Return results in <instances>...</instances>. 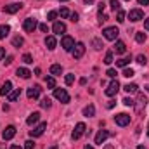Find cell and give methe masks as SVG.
Listing matches in <instances>:
<instances>
[{"label":"cell","instance_id":"6da1fadb","mask_svg":"<svg viewBox=\"0 0 149 149\" xmlns=\"http://www.w3.org/2000/svg\"><path fill=\"white\" fill-rule=\"evenodd\" d=\"M54 97L57 101H61L63 104H68L70 102V94L66 92V88H54Z\"/></svg>","mask_w":149,"mask_h":149},{"label":"cell","instance_id":"7a4b0ae2","mask_svg":"<svg viewBox=\"0 0 149 149\" xmlns=\"http://www.w3.org/2000/svg\"><path fill=\"white\" fill-rule=\"evenodd\" d=\"M102 35L106 40H116L118 35H120V30L116 28V26H109V28H104V31H102Z\"/></svg>","mask_w":149,"mask_h":149},{"label":"cell","instance_id":"3957f363","mask_svg":"<svg viewBox=\"0 0 149 149\" xmlns=\"http://www.w3.org/2000/svg\"><path fill=\"white\" fill-rule=\"evenodd\" d=\"M87 132V127H85V123H76V127H74V130H73V134H71V137H73V141H78L83 134Z\"/></svg>","mask_w":149,"mask_h":149},{"label":"cell","instance_id":"277c9868","mask_svg":"<svg viewBox=\"0 0 149 149\" xmlns=\"http://www.w3.org/2000/svg\"><path fill=\"white\" fill-rule=\"evenodd\" d=\"M146 104H148V97H146L144 94H139V95H137V104H134V106H135V111L141 114L142 109L146 108Z\"/></svg>","mask_w":149,"mask_h":149},{"label":"cell","instance_id":"5b68a950","mask_svg":"<svg viewBox=\"0 0 149 149\" xmlns=\"http://www.w3.org/2000/svg\"><path fill=\"white\" fill-rule=\"evenodd\" d=\"M114 121H116V125H120V127H127V125L130 123V116H128L127 113H120V114L114 116Z\"/></svg>","mask_w":149,"mask_h":149},{"label":"cell","instance_id":"8992f818","mask_svg":"<svg viewBox=\"0 0 149 149\" xmlns=\"http://www.w3.org/2000/svg\"><path fill=\"white\" fill-rule=\"evenodd\" d=\"M37 26H38V23H37V19H33V17H28V19H24V23H23V28H24V31H28V33L35 31Z\"/></svg>","mask_w":149,"mask_h":149},{"label":"cell","instance_id":"52a82bcc","mask_svg":"<svg viewBox=\"0 0 149 149\" xmlns=\"http://www.w3.org/2000/svg\"><path fill=\"white\" fill-rule=\"evenodd\" d=\"M61 47H63L64 50H68V52H70V50H73L74 40L71 37H68V35H66V37H63V40H61Z\"/></svg>","mask_w":149,"mask_h":149},{"label":"cell","instance_id":"ba28073f","mask_svg":"<svg viewBox=\"0 0 149 149\" xmlns=\"http://www.w3.org/2000/svg\"><path fill=\"white\" fill-rule=\"evenodd\" d=\"M118 90H120V83H118V80H113L111 83L108 85V88H106V95L113 97V95H116Z\"/></svg>","mask_w":149,"mask_h":149},{"label":"cell","instance_id":"9c48e42d","mask_svg":"<svg viewBox=\"0 0 149 149\" xmlns=\"http://www.w3.org/2000/svg\"><path fill=\"white\" fill-rule=\"evenodd\" d=\"M142 17H144V12H142L141 9H132V10L128 12V19L134 21V23H135V21H141Z\"/></svg>","mask_w":149,"mask_h":149},{"label":"cell","instance_id":"30bf717a","mask_svg":"<svg viewBox=\"0 0 149 149\" xmlns=\"http://www.w3.org/2000/svg\"><path fill=\"white\" fill-rule=\"evenodd\" d=\"M40 92H42L40 85H33V87H30V88H28L26 95H28V99H38V97H40Z\"/></svg>","mask_w":149,"mask_h":149},{"label":"cell","instance_id":"8fae6325","mask_svg":"<svg viewBox=\"0 0 149 149\" xmlns=\"http://www.w3.org/2000/svg\"><path fill=\"white\" fill-rule=\"evenodd\" d=\"M16 135V127H12V125H9L3 132H2V137H3V141H10L12 137Z\"/></svg>","mask_w":149,"mask_h":149},{"label":"cell","instance_id":"7c38bea8","mask_svg":"<svg viewBox=\"0 0 149 149\" xmlns=\"http://www.w3.org/2000/svg\"><path fill=\"white\" fill-rule=\"evenodd\" d=\"M83 54H85V45L80 42V43H76V45L73 47V57L74 59H80Z\"/></svg>","mask_w":149,"mask_h":149},{"label":"cell","instance_id":"4fadbf2b","mask_svg":"<svg viewBox=\"0 0 149 149\" xmlns=\"http://www.w3.org/2000/svg\"><path fill=\"white\" fill-rule=\"evenodd\" d=\"M45 128H47V123H40V125H37L33 130H30V135L31 137H40L43 132H45Z\"/></svg>","mask_w":149,"mask_h":149},{"label":"cell","instance_id":"5bb4252c","mask_svg":"<svg viewBox=\"0 0 149 149\" xmlns=\"http://www.w3.org/2000/svg\"><path fill=\"white\" fill-rule=\"evenodd\" d=\"M109 135H111V134H109L108 130H99V134L95 135V144H101V146H102V144H104V141H106Z\"/></svg>","mask_w":149,"mask_h":149},{"label":"cell","instance_id":"9a60e30c","mask_svg":"<svg viewBox=\"0 0 149 149\" xmlns=\"http://www.w3.org/2000/svg\"><path fill=\"white\" fill-rule=\"evenodd\" d=\"M52 31H54L56 35H63V33L66 31V24H64V23H61V21H57V23H54Z\"/></svg>","mask_w":149,"mask_h":149},{"label":"cell","instance_id":"2e32d148","mask_svg":"<svg viewBox=\"0 0 149 149\" xmlns=\"http://www.w3.org/2000/svg\"><path fill=\"white\" fill-rule=\"evenodd\" d=\"M21 7H23L21 3H9V5H5V7H3V10H5L7 14H14V12H17Z\"/></svg>","mask_w":149,"mask_h":149},{"label":"cell","instance_id":"e0dca14e","mask_svg":"<svg viewBox=\"0 0 149 149\" xmlns=\"http://www.w3.org/2000/svg\"><path fill=\"white\" fill-rule=\"evenodd\" d=\"M10 90H12V83L7 80V81L2 85V88H0V95H9V94H10Z\"/></svg>","mask_w":149,"mask_h":149},{"label":"cell","instance_id":"ac0fdd59","mask_svg":"<svg viewBox=\"0 0 149 149\" xmlns=\"http://www.w3.org/2000/svg\"><path fill=\"white\" fill-rule=\"evenodd\" d=\"M16 74H17L19 78H24V80H28V78L31 76V71H30V70H26V68H17Z\"/></svg>","mask_w":149,"mask_h":149},{"label":"cell","instance_id":"d6986e66","mask_svg":"<svg viewBox=\"0 0 149 149\" xmlns=\"http://www.w3.org/2000/svg\"><path fill=\"white\" fill-rule=\"evenodd\" d=\"M114 50H116V54H125V52H127V45H125V42L118 40L116 45H114Z\"/></svg>","mask_w":149,"mask_h":149},{"label":"cell","instance_id":"ffe728a7","mask_svg":"<svg viewBox=\"0 0 149 149\" xmlns=\"http://www.w3.org/2000/svg\"><path fill=\"white\" fill-rule=\"evenodd\" d=\"M45 45H47V49H49V50H54V49H56V45H57L56 37H47V38H45Z\"/></svg>","mask_w":149,"mask_h":149},{"label":"cell","instance_id":"44dd1931","mask_svg":"<svg viewBox=\"0 0 149 149\" xmlns=\"http://www.w3.org/2000/svg\"><path fill=\"white\" fill-rule=\"evenodd\" d=\"M38 120H40V113H31L30 116H28V120H26V123L28 125H35Z\"/></svg>","mask_w":149,"mask_h":149},{"label":"cell","instance_id":"7402d4cb","mask_svg":"<svg viewBox=\"0 0 149 149\" xmlns=\"http://www.w3.org/2000/svg\"><path fill=\"white\" fill-rule=\"evenodd\" d=\"M123 90H125V92H128V94H135V92L139 90V87H137V83H128V85H125V87H123Z\"/></svg>","mask_w":149,"mask_h":149},{"label":"cell","instance_id":"603a6c76","mask_svg":"<svg viewBox=\"0 0 149 149\" xmlns=\"http://www.w3.org/2000/svg\"><path fill=\"white\" fill-rule=\"evenodd\" d=\"M19 95H21V88H16V90H12L7 97H9V101H10V102H14V101H17V99H19Z\"/></svg>","mask_w":149,"mask_h":149},{"label":"cell","instance_id":"cb8c5ba5","mask_svg":"<svg viewBox=\"0 0 149 149\" xmlns=\"http://www.w3.org/2000/svg\"><path fill=\"white\" fill-rule=\"evenodd\" d=\"M9 31H10V28H9L7 24H2V26H0V40L7 37V35H9Z\"/></svg>","mask_w":149,"mask_h":149},{"label":"cell","instance_id":"d4e9b609","mask_svg":"<svg viewBox=\"0 0 149 149\" xmlns=\"http://www.w3.org/2000/svg\"><path fill=\"white\" fill-rule=\"evenodd\" d=\"M50 73L52 74H61L63 73V66H61V64H52V66H50Z\"/></svg>","mask_w":149,"mask_h":149},{"label":"cell","instance_id":"484cf974","mask_svg":"<svg viewBox=\"0 0 149 149\" xmlns=\"http://www.w3.org/2000/svg\"><path fill=\"white\" fill-rule=\"evenodd\" d=\"M83 114H85V116H94V114H95V108H94L92 104H90V106H87V108L83 109Z\"/></svg>","mask_w":149,"mask_h":149},{"label":"cell","instance_id":"4316f807","mask_svg":"<svg viewBox=\"0 0 149 149\" xmlns=\"http://www.w3.org/2000/svg\"><path fill=\"white\" fill-rule=\"evenodd\" d=\"M23 43H24L23 37H14V38H12V45H14V47H21Z\"/></svg>","mask_w":149,"mask_h":149},{"label":"cell","instance_id":"83f0119b","mask_svg":"<svg viewBox=\"0 0 149 149\" xmlns=\"http://www.w3.org/2000/svg\"><path fill=\"white\" fill-rule=\"evenodd\" d=\"M116 21H118V23H123V21H125V10H121V9L116 10Z\"/></svg>","mask_w":149,"mask_h":149},{"label":"cell","instance_id":"f1b7e54d","mask_svg":"<svg viewBox=\"0 0 149 149\" xmlns=\"http://www.w3.org/2000/svg\"><path fill=\"white\" fill-rule=\"evenodd\" d=\"M92 47H94L95 50H101V49H102V42H101L99 38H94V40H92Z\"/></svg>","mask_w":149,"mask_h":149},{"label":"cell","instance_id":"f546056e","mask_svg":"<svg viewBox=\"0 0 149 149\" xmlns=\"http://www.w3.org/2000/svg\"><path fill=\"white\" fill-rule=\"evenodd\" d=\"M128 63H130V57H123V59L116 61V66H120V68H125V66H127Z\"/></svg>","mask_w":149,"mask_h":149},{"label":"cell","instance_id":"4dcf8cb0","mask_svg":"<svg viewBox=\"0 0 149 149\" xmlns=\"http://www.w3.org/2000/svg\"><path fill=\"white\" fill-rule=\"evenodd\" d=\"M146 33H144V31H139V33H137V35H135V40H137V42H139V43H144V42H146Z\"/></svg>","mask_w":149,"mask_h":149},{"label":"cell","instance_id":"1f68e13d","mask_svg":"<svg viewBox=\"0 0 149 149\" xmlns=\"http://www.w3.org/2000/svg\"><path fill=\"white\" fill-rule=\"evenodd\" d=\"M134 74H135V71H134L132 68H125V70H123V76H125V78H130V76H134Z\"/></svg>","mask_w":149,"mask_h":149},{"label":"cell","instance_id":"d6a6232c","mask_svg":"<svg viewBox=\"0 0 149 149\" xmlns=\"http://www.w3.org/2000/svg\"><path fill=\"white\" fill-rule=\"evenodd\" d=\"M109 3H111V9L116 12V10H120V0H109Z\"/></svg>","mask_w":149,"mask_h":149},{"label":"cell","instance_id":"836d02e7","mask_svg":"<svg viewBox=\"0 0 149 149\" xmlns=\"http://www.w3.org/2000/svg\"><path fill=\"white\" fill-rule=\"evenodd\" d=\"M45 81H47V87H49V88H56V80H54L52 76H49Z\"/></svg>","mask_w":149,"mask_h":149},{"label":"cell","instance_id":"e575fe53","mask_svg":"<svg viewBox=\"0 0 149 149\" xmlns=\"http://www.w3.org/2000/svg\"><path fill=\"white\" fill-rule=\"evenodd\" d=\"M40 106H42V108H45V109H49V108H50V99H49V97H45V99H42V102H40Z\"/></svg>","mask_w":149,"mask_h":149},{"label":"cell","instance_id":"d590c367","mask_svg":"<svg viewBox=\"0 0 149 149\" xmlns=\"http://www.w3.org/2000/svg\"><path fill=\"white\" fill-rule=\"evenodd\" d=\"M64 81H66V85H73V81H74V74H66V78H64Z\"/></svg>","mask_w":149,"mask_h":149},{"label":"cell","instance_id":"8d00e7d4","mask_svg":"<svg viewBox=\"0 0 149 149\" xmlns=\"http://www.w3.org/2000/svg\"><path fill=\"white\" fill-rule=\"evenodd\" d=\"M23 63H26V64H31V63H33V57H31L30 54H24V56H23Z\"/></svg>","mask_w":149,"mask_h":149},{"label":"cell","instance_id":"74e56055","mask_svg":"<svg viewBox=\"0 0 149 149\" xmlns=\"http://www.w3.org/2000/svg\"><path fill=\"white\" fill-rule=\"evenodd\" d=\"M59 14H61V17H70V16H71V14H70V10H68V9H66V7H63V9H61V12H59Z\"/></svg>","mask_w":149,"mask_h":149},{"label":"cell","instance_id":"f35d334b","mask_svg":"<svg viewBox=\"0 0 149 149\" xmlns=\"http://www.w3.org/2000/svg\"><path fill=\"white\" fill-rule=\"evenodd\" d=\"M56 17H57V12H56V10H50V12L47 14V19H49V21H54Z\"/></svg>","mask_w":149,"mask_h":149},{"label":"cell","instance_id":"ab89813d","mask_svg":"<svg viewBox=\"0 0 149 149\" xmlns=\"http://www.w3.org/2000/svg\"><path fill=\"white\" fill-rule=\"evenodd\" d=\"M104 63H106V64H111V63H113V52H108V54H106Z\"/></svg>","mask_w":149,"mask_h":149},{"label":"cell","instance_id":"60d3db41","mask_svg":"<svg viewBox=\"0 0 149 149\" xmlns=\"http://www.w3.org/2000/svg\"><path fill=\"white\" fill-rule=\"evenodd\" d=\"M35 148V142H33V141H26V142H24V149H33Z\"/></svg>","mask_w":149,"mask_h":149},{"label":"cell","instance_id":"b9f144b4","mask_svg":"<svg viewBox=\"0 0 149 149\" xmlns=\"http://www.w3.org/2000/svg\"><path fill=\"white\" fill-rule=\"evenodd\" d=\"M137 63H139V64H146V63H148L146 56H137Z\"/></svg>","mask_w":149,"mask_h":149},{"label":"cell","instance_id":"7bdbcfd3","mask_svg":"<svg viewBox=\"0 0 149 149\" xmlns=\"http://www.w3.org/2000/svg\"><path fill=\"white\" fill-rule=\"evenodd\" d=\"M106 74H108V76H109V78H114V76H116V70H108V71H106Z\"/></svg>","mask_w":149,"mask_h":149},{"label":"cell","instance_id":"ee69618b","mask_svg":"<svg viewBox=\"0 0 149 149\" xmlns=\"http://www.w3.org/2000/svg\"><path fill=\"white\" fill-rule=\"evenodd\" d=\"M123 104H125V106H134V101L128 99V97H125V99H123Z\"/></svg>","mask_w":149,"mask_h":149},{"label":"cell","instance_id":"f6af8a7d","mask_svg":"<svg viewBox=\"0 0 149 149\" xmlns=\"http://www.w3.org/2000/svg\"><path fill=\"white\" fill-rule=\"evenodd\" d=\"M38 28H40V30H42V31H43V33H47V31H49V26H47V24H45V23H42V24H40V26H38Z\"/></svg>","mask_w":149,"mask_h":149},{"label":"cell","instance_id":"bcb514c9","mask_svg":"<svg viewBox=\"0 0 149 149\" xmlns=\"http://www.w3.org/2000/svg\"><path fill=\"white\" fill-rule=\"evenodd\" d=\"M99 19H101V23H102V21H108L109 17H108L106 14H99Z\"/></svg>","mask_w":149,"mask_h":149},{"label":"cell","instance_id":"7dc6e473","mask_svg":"<svg viewBox=\"0 0 149 149\" xmlns=\"http://www.w3.org/2000/svg\"><path fill=\"white\" fill-rule=\"evenodd\" d=\"M70 17H71V21H73V23H76V21H78V14H76V12H73Z\"/></svg>","mask_w":149,"mask_h":149},{"label":"cell","instance_id":"c3c4849f","mask_svg":"<svg viewBox=\"0 0 149 149\" xmlns=\"http://www.w3.org/2000/svg\"><path fill=\"white\" fill-rule=\"evenodd\" d=\"M114 104H116V101H109L106 106H108V109H111V108H114Z\"/></svg>","mask_w":149,"mask_h":149},{"label":"cell","instance_id":"681fc988","mask_svg":"<svg viewBox=\"0 0 149 149\" xmlns=\"http://www.w3.org/2000/svg\"><path fill=\"white\" fill-rule=\"evenodd\" d=\"M104 7H106V5H104V2H101V3H99V14H102V10H104Z\"/></svg>","mask_w":149,"mask_h":149},{"label":"cell","instance_id":"f907efd6","mask_svg":"<svg viewBox=\"0 0 149 149\" xmlns=\"http://www.w3.org/2000/svg\"><path fill=\"white\" fill-rule=\"evenodd\" d=\"M5 56V49L3 47H0V61H2V57Z\"/></svg>","mask_w":149,"mask_h":149},{"label":"cell","instance_id":"816d5d0a","mask_svg":"<svg viewBox=\"0 0 149 149\" xmlns=\"http://www.w3.org/2000/svg\"><path fill=\"white\" fill-rule=\"evenodd\" d=\"M144 28H146V30L149 31V17L146 19V21H144Z\"/></svg>","mask_w":149,"mask_h":149},{"label":"cell","instance_id":"f5cc1de1","mask_svg":"<svg viewBox=\"0 0 149 149\" xmlns=\"http://www.w3.org/2000/svg\"><path fill=\"white\" fill-rule=\"evenodd\" d=\"M141 5H149V0H139Z\"/></svg>","mask_w":149,"mask_h":149},{"label":"cell","instance_id":"db71d44e","mask_svg":"<svg viewBox=\"0 0 149 149\" xmlns=\"http://www.w3.org/2000/svg\"><path fill=\"white\" fill-rule=\"evenodd\" d=\"M10 63H12V56H9V57H7V61H5V64H10Z\"/></svg>","mask_w":149,"mask_h":149},{"label":"cell","instance_id":"11a10c76","mask_svg":"<svg viewBox=\"0 0 149 149\" xmlns=\"http://www.w3.org/2000/svg\"><path fill=\"white\" fill-rule=\"evenodd\" d=\"M85 3H87V5H90V3H94V0H85Z\"/></svg>","mask_w":149,"mask_h":149},{"label":"cell","instance_id":"9f6ffc18","mask_svg":"<svg viewBox=\"0 0 149 149\" xmlns=\"http://www.w3.org/2000/svg\"><path fill=\"white\" fill-rule=\"evenodd\" d=\"M10 149H21L19 146H10Z\"/></svg>","mask_w":149,"mask_h":149},{"label":"cell","instance_id":"6f0895ef","mask_svg":"<svg viewBox=\"0 0 149 149\" xmlns=\"http://www.w3.org/2000/svg\"><path fill=\"white\" fill-rule=\"evenodd\" d=\"M137 149H148V148H144V146H137Z\"/></svg>","mask_w":149,"mask_h":149},{"label":"cell","instance_id":"680465c9","mask_svg":"<svg viewBox=\"0 0 149 149\" xmlns=\"http://www.w3.org/2000/svg\"><path fill=\"white\" fill-rule=\"evenodd\" d=\"M83 149H94V148H92V146H85Z\"/></svg>","mask_w":149,"mask_h":149},{"label":"cell","instance_id":"91938a15","mask_svg":"<svg viewBox=\"0 0 149 149\" xmlns=\"http://www.w3.org/2000/svg\"><path fill=\"white\" fill-rule=\"evenodd\" d=\"M104 149H114V148H113V146H106Z\"/></svg>","mask_w":149,"mask_h":149},{"label":"cell","instance_id":"94428289","mask_svg":"<svg viewBox=\"0 0 149 149\" xmlns=\"http://www.w3.org/2000/svg\"><path fill=\"white\" fill-rule=\"evenodd\" d=\"M50 149H59V148H57V146H52V148H50Z\"/></svg>","mask_w":149,"mask_h":149},{"label":"cell","instance_id":"6125c7cd","mask_svg":"<svg viewBox=\"0 0 149 149\" xmlns=\"http://www.w3.org/2000/svg\"><path fill=\"white\" fill-rule=\"evenodd\" d=\"M148 137H149V125H148Z\"/></svg>","mask_w":149,"mask_h":149},{"label":"cell","instance_id":"be15d7a7","mask_svg":"<svg viewBox=\"0 0 149 149\" xmlns=\"http://www.w3.org/2000/svg\"><path fill=\"white\" fill-rule=\"evenodd\" d=\"M146 90H148V92H149V85H148V87H146Z\"/></svg>","mask_w":149,"mask_h":149},{"label":"cell","instance_id":"e7e4bbea","mask_svg":"<svg viewBox=\"0 0 149 149\" xmlns=\"http://www.w3.org/2000/svg\"><path fill=\"white\" fill-rule=\"evenodd\" d=\"M59 2H66V0H59Z\"/></svg>","mask_w":149,"mask_h":149},{"label":"cell","instance_id":"03108f58","mask_svg":"<svg viewBox=\"0 0 149 149\" xmlns=\"http://www.w3.org/2000/svg\"><path fill=\"white\" fill-rule=\"evenodd\" d=\"M127 2H128V0H127Z\"/></svg>","mask_w":149,"mask_h":149}]
</instances>
